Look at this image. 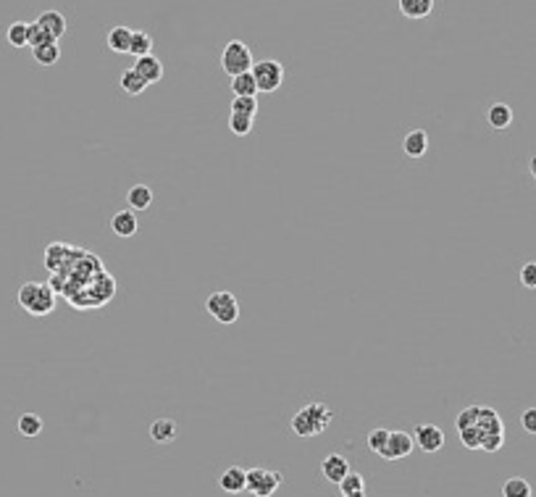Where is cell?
<instances>
[{
    "label": "cell",
    "instance_id": "6da1fadb",
    "mask_svg": "<svg viewBox=\"0 0 536 497\" xmlns=\"http://www.w3.org/2000/svg\"><path fill=\"white\" fill-rule=\"evenodd\" d=\"M455 426L457 429L476 426L478 434H481V450H487V452H497L502 448V442H505V426H502L500 416H497L494 408H487V405L465 408L463 413H457Z\"/></svg>",
    "mask_w": 536,
    "mask_h": 497
},
{
    "label": "cell",
    "instance_id": "7a4b0ae2",
    "mask_svg": "<svg viewBox=\"0 0 536 497\" xmlns=\"http://www.w3.org/2000/svg\"><path fill=\"white\" fill-rule=\"evenodd\" d=\"M334 421V413L329 405H323V402H308V405H302L298 413L292 416V432L298 434V437H318L326 432V426Z\"/></svg>",
    "mask_w": 536,
    "mask_h": 497
},
{
    "label": "cell",
    "instance_id": "3957f363",
    "mask_svg": "<svg viewBox=\"0 0 536 497\" xmlns=\"http://www.w3.org/2000/svg\"><path fill=\"white\" fill-rule=\"evenodd\" d=\"M16 300H19V306L24 308L26 313H32V316H48L50 310L56 308V292H53V287L42 282L22 284Z\"/></svg>",
    "mask_w": 536,
    "mask_h": 497
},
{
    "label": "cell",
    "instance_id": "277c9868",
    "mask_svg": "<svg viewBox=\"0 0 536 497\" xmlns=\"http://www.w3.org/2000/svg\"><path fill=\"white\" fill-rule=\"evenodd\" d=\"M205 313L213 316L218 324H234L239 319V303L237 297L227 290H216L205 297Z\"/></svg>",
    "mask_w": 536,
    "mask_h": 497
},
{
    "label": "cell",
    "instance_id": "5b68a950",
    "mask_svg": "<svg viewBox=\"0 0 536 497\" xmlns=\"http://www.w3.org/2000/svg\"><path fill=\"white\" fill-rule=\"evenodd\" d=\"M221 66L229 77H239V74H247L252 71V53L250 47L245 45L242 40H232L227 42L224 53H221Z\"/></svg>",
    "mask_w": 536,
    "mask_h": 497
},
{
    "label": "cell",
    "instance_id": "8992f818",
    "mask_svg": "<svg viewBox=\"0 0 536 497\" xmlns=\"http://www.w3.org/2000/svg\"><path fill=\"white\" fill-rule=\"evenodd\" d=\"M252 77L258 84V93H276L284 82V66L274 58L252 63Z\"/></svg>",
    "mask_w": 536,
    "mask_h": 497
},
{
    "label": "cell",
    "instance_id": "52a82bcc",
    "mask_svg": "<svg viewBox=\"0 0 536 497\" xmlns=\"http://www.w3.org/2000/svg\"><path fill=\"white\" fill-rule=\"evenodd\" d=\"M284 476L282 471H268V468H250L247 471V492L255 497H271L282 487Z\"/></svg>",
    "mask_w": 536,
    "mask_h": 497
},
{
    "label": "cell",
    "instance_id": "ba28073f",
    "mask_svg": "<svg viewBox=\"0 0 536 497\" xmlns=\"http://www.w3.org/2000/svg\"><path fill=\"white\" fill-rule=\"evenodd\" d=\"M413 442L423 452H437L444 448V432L437 424H416L413 429Z\"/></svg>",
    "mask_w": 536,
    "mask_h": 497
},
{
    "label": "cell",
    "instance_id": "9c48e42d",
    "mask_svg": "<svg viewBox=\"0 0 536 497\" xmlns=\"http://www.w3.org/2000/svg\"><path fill=\"white\" fill-rule=\"evenodd\" d=\"M413 445H416V442H413V434H407V432H392L382 458H387V461L407 458V455L413 452Z\"/></svg>",
    "mask_w": 536,
    "mask_h": 497
},
{
    "label": "cell",
    "instance_id": "30bf717a",
    "mask_svg": "<svg viewBox=\"0 0 536 497\" xmlns=\"http://www.w3.org/2000/svg\"><path fill=\"white\" fill-rule=\"evenodd\" d=\"M347 473H350V463L339 455V452H329L321 463V476L326 482H332V484H339L342 479H345Z\"/></svg>",
    "mask_w": 536,
    "mask_h": 497
},
{
    "label": "cell",
    "instance_id": "8fae6325",
    "mask_svg": "<svg viewBox=\"0 0 536 497\" xmlns=\"http://www.w3.org/2000/svg\"><path fill=\"white\" fill-rule=\"evenodd\" d=\"M218 487L224 492H232V495H239L247 489V471L239 468V466H229L227 471L218 476Z\"/></svg>",
    "mask_w": 536,
    "mask_h": 497
},
{
    "label": "cell",
    "instance_id": "7c38bea8",
    "mask_svg": "<svg viewBox=\"0 0 536 497\" xmlns=\"http://www.w3.org/2000/svg\"><path fill=\"white\" fill-rule=\"evenodd\" d=\"M131 69L137 71L147 84H155L163 79V63L155 58V56H143V58H137Z\"/></svg>",
    "mask_w": 536,
    "mask_h": 497
},
{
    "label": "cell",
    "instance_id": "4fadbf2b",
    "mask_svg": "<svg viewBox=\"0 0 536 497\" xmlns=\"http://www.w3.org/2000/svg\"><path fill=\"white\" fill-rule=\"evenodd\" d=\"M37 24H40V26H42V29H45V32H48L56 42L66 35V26H69V24H66V16H63L60 11H42L40 16H37Z\"/></svg>",
    "mask_w": 536,
    "mask_h": 497
},
{
    "label": "cell",
    "instance_id": "5bb4252c",
    "mask_svg": "<svg viewBox=\"0 0 536 497\" xmlns=\"http://www.w3.org/2000/svg\"><path fill=\"white\" fill-rule=\"evenodd\" d=\"M137 229H140V224H137V216H134V211H119V213H113V219H111V232L116 237H134L137 235Z\"/></svg>",
    "mask_w": 536,
    "mask_h": 497
},
{
    "label": "cell",
    "instance_id": "9a60e30c",
    "mask_svg": "<svg viewBox=\"0 0 536 497\" xmlns=\"http://www.w3.org/2000/svg\"><path fill=\"white\" fill-rule=\"evenodd\" d=\"M403 150H405L407 158H423L426 150H429V134L423 129L407 132L405 140H403Z\"/></svg>",
    "mask_w": 536,
    "mask_h": 497
},
{
    "label": "cell",
    "instance_id": "2e32d148",
    "mask_svg": "<svg viewBox=\"0 0 536 497\" xmlns=\"http://www.w3.org/2000/svg\"><path fill=\"white\" fill-rule=\"evenodd\" d=\"M127 203H129V211H147L153 205V189L147 184H131L127 192Z\"/></svg>",
    "mask_w": 536,
    "mask_h": 497
},
{
    "label": "cell",
    "instance_id": "e0dca14e",
    "mask_svg": "<svg viewBox=\"0 0 536 497\" xmlns=\"http://www.w3.org/2000/svg\"><path fill=\"white\" fill-rule=\"evenodd\" d=\"M150 439L155 445H168L177 439V424L171 418H155L150 424Z\"/></svg>",
    "mask_w": 536,
    "mask_h": 497
},
{
    "label": "cell",
    "instance_id": "ac0fdd59",
    "mask_svg": "<svg viewBox=\"0 0 536 497\" xmlns=\"http://www.w3.org/2000/svg\"><path fill=\"white\" fill-rule=\"evenodd\" d=\"M487 121L492 129H507L512 124V108L507 103H494L487 111Z\"/></svg>",
    "mask_w": 536,
    "mask_h": 497
},
{
    "label": "cell",
    "instance_id": "d6986e66",
    "mask_svg": "<svg viewBox=\"0 0 536 497\" xmlns=\"http://www.w3.org/2000/svg\"><path fill=\"white\" fill-rule=\"evenodd\" d=\"M131 32H134V29H129V26H113L106 37L108 50H113V53H129Z\"/></svg>",
    "mask_w": 536,
    "mask_h": 497
},
{
    "label": "cell",
    "instance_id": "ffe728a7",
    "mask_svg": "<svg viewBox=\"0 0 536 497\" xmlns=\"http://www.w3.org/2000/svg\"><path fill=\"white\" fill-rule=\"evenodd\" d=\"M434 11V0H400V13L405 19H426Z\"/></svg>",
    "mask_w": 536,
    "mask_h": 497
},
{
    "label": "cell",
    "instance_id": "44dd1931",
    "mask_svg": "<svg viewBox=\"0 0 536 497\" xmlns=\"http://www.w3.org/2000/svg\"><path fill=\"white\" fill-rule=\"evenodd\" d=\"M232 93L234 97H255L258 95V84H255V77H252V71L247 74H239V77H232Z\"/></svg>",
    "mask_w": 536,
    "mask_h": 497
},
{
    "label": "cell",
    "instance_id": "7402d4cb",
    "mask_svg": "<svg viewBox=\"0 0 536 497\" xmlns=\"http://www.w3.org/2000/svg\"><path fill=\"white\" fill-rule=\"evenodd\" d=\"M119 84H121V90H124L127 95H143L145 90H147V82H145L143 77H140V74H137L134 69H124V71H121Z\"/></svg>",
    "mask_w": 536,
    "mask_h": 497
},
{
    "label": "cell",
    "instance_id": "603a6c76",
    "mask_svg": "<svg viewBox=\"0 0 536 497\" xmlns=\"http://www.w3.org/2000/svg\"><path fill=\"white\" fill-rule=\"evenodd\" d=\"M502 497H534V489L523 476H510L502 484Z\"/></svg>",
    "mask_w": 536,
    "mask_h": 497
},
{
    "label": "cell",
    "instance_id": "cb8c5ba5",
    "mask_svg": "<svg viewBox=\"0 0 536 497\" xmlns=\"http://www.w3.org/2000/svg\"><path fill=\"white\" fill-rule=\"evenodd\" d=\"M129 56L134 58H143V56H153V37L147 32H131V45H129Z\"/></svg>",
    "mask_w": 536,
    "mask_h": 497
},
{
    "label": "cell",
    "instance_id": "d4e9b609",
    "mask_svg": "<svg viewBox=\"0 0 536 497\" xmlns=\"http://www.w3.org/2000/svg\"><path fill=\"white\" fill-rule=\"evenodd\" d=\"M16 429L22 437H37V434H42V418L37 413H22L16 421Z\"/></svg>",
    "mask_w": 536,
    "mask_h": 497
},
{
    "label": "cell",
    "instance_id": "484cf974",
    "mask_svg": "<svg viewBox=\"0 0 536 497\" xmlns=\"http://www.w3.org/2000/svg\"><path fill=\"white\" fill-rule=\"evenodd\" d=\"M32 56L40 66H53V63H58L60 58V47L58 42H45V45H40L32 50Z\"/></svg>",
    "mask_w": 536,
    "mask_h": 497
},
{
    "label": "cell",
    "instance_id": "4316f807",
    "mask_svg": "<svg viewBox=\"0 0 536 497\" xmlns=\"http://www.w3.org/2000/svg\"><path fill=\"white\" fill-rule=\"evenodd\" d=\"M66 255H72L69 245H63V242H53V245L48 248V253H45V263H48L50 271H58L60 263H63Z\"/></svg>",
    "mask_w": 536,
    "mask_h": 497
},
{
    "label": "cell",
    "instance_id": "83f0119b",
    "mask_svg": "<svg viewBox=\"0 0 536 497\" xmlns=\"http://www.w3.org/2000/svg\"><path fill=\"white\" fill-rule=\"evenodd\" d=\"M45 42H56V40H53V37H50L48 32H45V29H42V26H40L37 22L26 24V45L35 50V47L45 45Z\"/></svg>",
    "mask_w": 536,
    "mask_h": 497
},
{
    "label": "cell",
    "instance_id": "f1b7e54d",
    "mask_svg": "<svg viewBox=\"0 0 536 497\" xmlns=\"http://www.w3.org/2000/svg\"><path fill=\"white\" fill-rule=\"evenodd\" d=\"M229 132H232L234 137H247L252 132V116L232 113V116H229Z\"/></svg>",
    "mask_w": 536,
    "mask_h": 497
},
{
    "label": "cell",
    "instance_id": "f546056e",
    "mask_svg": "<svg viewBox=\"0 0 536 497\" xmlns=\"http://www.w3.org/2000/svg\"><path fill=\"white\" fill-rule=\"evenodd\" d=\"M339 492H342V497L352 495V492H366V482H363V476L355 473V471H350L345 479L339 482Z\"/></svg>",
    "mask_w": 536,
    "mask_h": 497
},
{
    "label": "cell",
    "instance_id": "4dcf8cb0",
    "mask_svg": "<svg viewBox=\"0 0 536 497\" xmlns=\"http://www.w3.org/2000/svg\"><path fill=\"white\" fill-rule=\"evenodd\" d=\"M389 429H371L368 432V448L373 450V452H379V455H384V450H387V442H389Z\"/></svg>",
    "mask_w": 536,
    "mask_h": 497
},
{
    "label": "cell",
    "instance_id": "1f68e13d",
    "mask_svg": "<svg viewBox=\"0 0 536 497\" xmlns=\"http://www.w3.org/2000/svg\"><path fill=\"white\" fill-rule=\"evenodd\" d=\"M6 40H8V45L13 47H26V24L13 22L11 26L6 29Z\"/></svg>",
    "mask_w": 536,
    "mask_h": 497
},
{
    "label": "cell",
    "instance_id": "d6a6232c",
    "mask_svg": "<svg viewBox=\"0 0 536 497\" xmlns=\"http://www.w3.org/2000/svg\"><path fill=\"white\" fill-rule=\"evenodd\" d=\"M232 113H242V116H252L258 113V97H234L232 100Z\"/></svg>",
    "mask_w": 536,
    "mask_h": 497
},
{
    "label": "cell",
    "instance_id": "836d02e7",
    "mask_svg": "<svg viewBox=\"0 0 536 497\" xmlns=\"http://www.w3.org/2000/svg\"><path fill=\"white\" fill-rule=\"evenodd\" d=\"M460 432V442H463L468 450H481V434H478L476 426H465V429H457Z\"/></svg>",
    "mask_w": 536,
    "mask_h": 497
},
{
    "label": "cell",
    "instance_id": "e575fe53",
    "mask_svg": "<svg viewBox=\"0 0 536 497\" xmlns=\"http://www.w3.org/2000/svg\"><path fill=\"white\" fill-rule=\"evenodd\" d=\"M521 284L528 290H536V260H528L521 266Z\"/></svg>",
    "mask_w": 536,
    "mask_h": 497
},
{
    "label": "cell",
    "instance_id": "d590c367",
    "mask_svg": "<svg viewBox=\"0 0 536 497\" xmlns=\"http://www.w3.org/2000/svg\"><path fill=\"white\" fill-rule=\"evenodd\" d=\"M521 426H523L526 434H534L536 437V408H526L521 413Z\"/></svg>",
    "mask_w": 536,
    "mask_h": 497
},
{
    "label": "cell",
    "instance_id": "8d00e7d4",
    "mask_svg": "<svg viewBox=\"0 0 536 497\" xmlns=\"http://www.w3.org/2000/svg\"><path fill=\"white\" fill-rule=\"evenodd\" d=\"M528 171H531V177L536 179V153L531 155V161H528Z\"/></svg>",
    "mask_w": 536,
    "mask_h": 497
},
{
    "label": "cell",
    "instance_id": "74e56055",
    "mask_svg": "<svg viewBox=\"0 0 536 497\" xmlns=\"http://www.w3.org/2000/svg\"><path fill=\"white\" fill-rule=\"evenodd\" d=\"M347 497H366V492H352V495H347Z\"/></svg>",
    "mask_w": 536,
    "mask_h": 497
}]
</instances>
